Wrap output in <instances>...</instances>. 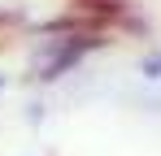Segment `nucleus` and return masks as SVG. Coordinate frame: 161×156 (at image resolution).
<instances>
[{"instance_id":"nucleus-2","label":"nucleus","mask_w":161,"mask_h":156,"mask_svg":"<svg viewBox=\"0 0 161 156\" xmlns=\"http://www.w3.org/2000/svg\"><path fill=\"white\" fill-rule=\"evenodd\" d=\"M139 74L157 82V78H161V52H157V56H144V61H139Z\"/></svg>"},{"instance_id":"nucleus-1","label":"nucleus","mask_w":161,"mask_h":156,"mask_svg":"<svg viewBox=\"0 0 161 156\" xmlns=\"http://www.w3.org/2000/svg\"><path fill=\"white\" fill-rule=\"evenodd\" d=\"M96 44H100V39H70V44H61L53 56H39V61H35V78H61L83 52H92Z\"/></svg>"}]
</instances>
